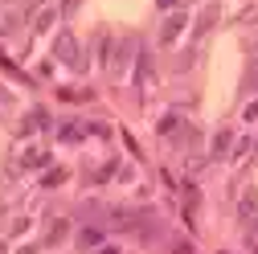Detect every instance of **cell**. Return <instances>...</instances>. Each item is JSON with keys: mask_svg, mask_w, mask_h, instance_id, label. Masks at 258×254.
I'll return each mask as SVG.
<instances>
[{"mask_svg": "<svg viewBox=\"0 0 258 254\" xmlns=\"http://www.w3.org/2000/svg\"><path fill=\"white\" fill-rule=\"evenodd\" d=\"M53 53H57V61H66V66H74V70H82V66H86L82 53H78L74 33H61V37H57V45H53Z\"/></svg>", "mask_w": 258, "mask_h": 254, "instance_id": "6da1fadb", "label": "cell"}, {"mask_svg": "<svg viewBox=\"0 0 258 254\" xmlns=\"http://www.w3.org/2000/svg\"><path fill=\"white\" fill-rule=\"evenodd\" d=\"M238 217H242V226L254 234L258 230V193H246L242 201H238Z\"/></svg>", "mask_w": 258, "mask_h": 254, "instance_id": "7a4b0ae2", "label": "cell"}, {"mask_svg": "<svg viewBox=\"0 0 258 254\" xmlns=\"http://www.w3.org/2000/svg\"><path fill=\"white\" fill-rule=\"evenodd\" d=\"M180 29H184V13H172L164 25H160V41H164V45H172V41L180 37Z\"/></svg>", "mask_w": 258, "mask_h": 254, "instance_id": "3957f363", "label": "cell"}, {"mask_svg": "<svg viewBox=\"0 0 258 254\" xmlns=\"http://www.w3.org/2000/svg\"><path fill=\"white\" fill-rule=\"evenodd\" d=\"M45 123H49V115H45V111H29V115H25V123H21V132H37V127H45Z\"/></svg>", "mask_w": 258, "mask_h": 254, "instance_id": "277c9868", "label": "cell"}, {"mask_svg": "<svg viewBox=\"0 0 258 254\" xmlns=\"http://www.w3.org/2000/svg\"><path fill=\"white\" fill-rule=\"evenodd\" d=\"M53 21H57V13H53V9H41V13L33 17V29H37V33H45V29H49Z\"/></svg>", "mask_w": 258, "mask_h": 254, "instance_id": "5b68a950", "label": "cell"}, {"mask_svg": "<svg viewBox=\"0 0 258 254\" xmlns=\"http://www.w3.org/2000/svg\"><path fill=\"white\" fill-rule=\"evenodd\" d=\"M230 144H234L230 132H217V136H213V156H225V152H230Z\"/></svg>", "mask_w": 258, "mask_h": 254, "instance_id": "8992f818", "label": "cell"}, {"mask_svg": "<svg viewBox=\"0 0 258 254\" xmlns=\"http://www.w3.org/2000/svg\"><path fill=\"white\" fill-rule=\"evenodd\" d=\"M213 21H217V9H205V13H201V21H197V33H205V29H213Z\"/></svg>", "mask_w": 258, "mask_h": 254, "instance_id": "52a82bcc", "label": "cell"}, {"mask_svg": "<svg viewBox=\"0 0 258 254\" xmlns=\"http://www.w3.org/2000/svg\"><path fill=\"white\" fill-rule=\"evenodd\" d=\"M61 238H66V221H53V230H49V238H45V242H49V246H57Z\"/></svg>", "mask_w": 258, "mask_h": 254, "instance_id": "ba28073f", "label": "cell"}, {"mask_svg": "<svg viewBox=\"0 0 258 254\" xmlns=\"http://www.w3.org/2000/svg\"><path fill=\"white\" fill-rule=\"evenodd\" d=\"M176 127H180V119H176V115H164V123H160V132H164V136H172Z\"/></svg>", "mask_w": 258, "mask_h": 254, "instance_id": "9c48e42d", "label": "cell"}, {"mask_svg": "<svg viewBox=\"0 0 258 254\" xmlns=\"http://www.w3.org/2000/svg\"><path fill=\"white\" fill-rule=\"evenodd\" d=\"M45 160H49L45 152H29V156H25V164H29V168H37V164H45Z\"/></svg>", "mask_w": 258, "mask_h": 254, "instance_id": "30bf717a", "label": "cell"}, {"mask_svg": "<svg viewBox=\"0 0 258 254\" xmlns=\"http://www.w3.org/2000/svg\"><path fill=\"white\" fill-rule=\"evenodd\" d=\"M61 180H66V172H61V168H53V172H49V176H45V188H57V184H61Z\"/></svg>", "mask_w": 258, "mask_h": 254, "instance_id": "8fae6325", "label": "cell"}, {"mask_svg": "<svg viewBox=\"0 0 258 254\" xmlns=\"http://www.w3.org/2000/svg\"><path fill=\"white\" fill-rule=\"evenodd\" d=\"M172 254H192V242H176V246H172Z\"/></svg>", "mask_w": 258, "mask_h": 254, "instance_id": "7c38bea8", "label": "cell"}, {"mask_svg": "<svg viewBox=\"0 0 258 254\" xmlns=\"http://www.w3.org/2000/svg\"><path fill=\"white\" fill-rule=\"evenodd\" d=\"M254 119H258V99H254V103L246 107V123H254Z\"/></svg>", "mask_w": 258, "mask_h": 254, "instance_id": "4fadbf2b", "label": "cell"}, {"mask_svg": "<svg viewBox=\"0 0 258 254\" xmlns=\"http://www.w3.org/2000/svg\"><path fill=\"white\" fill-rule=\"evenodd\" d=\"M156 5H160V9H176L180 0H156Z\"/></svg>", "mask_w": 258, "mask_h": 254, "instance_id": "5bb4252c", "label": "cell"}, {"mask_svg": "<svg viewBox=\"0 0 258 254\" xmlns=\"http://www.w3.org/2000/svg\"><path fill=\"white\" fill-rule=\"evenodd\" d=\"M99 254H119V250H99Z\"/></svg>", "mask_w": 258, "mask_h": 254, "instance_id": "9a60e30c", "label": "cell"}, {"mask_svg": "<svg viewBox=\"0 0 258 254\" xmlns=\"http://www.w3.org/2000/svg\"><path fill=\"white\" fill-rule=\"evenodd\" d=\"M0 254H5V242H0Z\"/></svg>", "mask_w": 258, "mask_h": 254, "instance_id": "2e32d148", "label": "cell"}, {"mask_svg": "<svg viewBox=\"0 0 258 254\" xmlns=\"http://www.w3.org/2000/svg\"><path fill=\"white\" fill-rule=\"evenodd\" d=\"M254 82H258V78H254Z\"/></svg>", "mask_w": 258, "mask_h": 254, "instance_id": "e0dca14e", "label": "cell"}]
</instances>
